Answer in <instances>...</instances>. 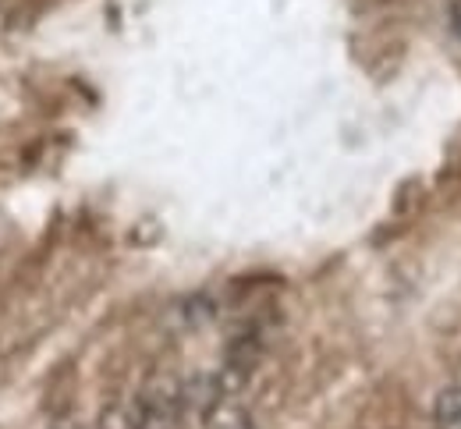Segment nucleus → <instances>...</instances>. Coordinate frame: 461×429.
Wrapping results in <instances>:
<instances>
[{
  "label": "nucleus",
  "mask_w": 461,
  "mask_h": 429,
  "mask_svg": "<svg viewBox=\"0 0 461 429\" xmlns=\"http://www.w3.org/2000/svg\"><path fill=\"white\" fill-rule=\"evenodd\" d=\"M96 429H135L131 426V412H128V408H121V405H111V408H104V412H100Z\"/></svg>",
  "instance_id": "nucleus-3"
},
{
  "label": "nucleus",
  "mask_w": 461,
  "mask_h": 429,
  "mask_svg": "<svg viewBox=\"0 0 461 429\" xmlns=\"http://www.w3.org/2000/svg\"><path fill=\"white\" fill-rule=\"evenodd\" d=\"M54 429H78L75 423H60V426H54Z\"/></svg>",
  "instance_id": "nucleus-5"
},
{
  "label": "nucleus",
  "mask_w": 461,
  "mask_h": 429,
  "mask_svg": "<svg viewBox=\"0 0 461 429\" xmlns=\"http://www.w3.org/2000/svg\"><path fill=\"white\" fill-rule=\"evenodd\" d=\"M185 408H188V390L174 376L171 369H157L146 376L139 387L135 408H131V426L135 429H185Z\"/></svg>",
  "instance_id": "nucleus-1"
},
{
  "label": "nucleus",
  "mask_w": 461,
  "mask_h": 429,
  "mask_svg": "<svg viewBox=\"0 0 461 429\" xmlns=\"http://www.w3.org/2000/svg\"><path fill=\"white\" fill-rule=\"evenodd\" d=\"M433 429H461V383H451L437 394Z\"/></svg>",
  "instance_id": "nucleus-2"
},
{
  "label": "nucleus",
  "mask_w": 461,
  "mask_h": 429,
  "mask_svg": "<svg viewBox=\"0 0 461 429\" xmlns=\"http://www.w3.org/2000/svg\"><path fill=\"white\" fill-rule=\"evenodd\" d=\"M447 22H451L455 36L461 40V0H451V4H447Z\"/></svg>",
  "instance_id": "nucleus-4"
}]
</instances>
